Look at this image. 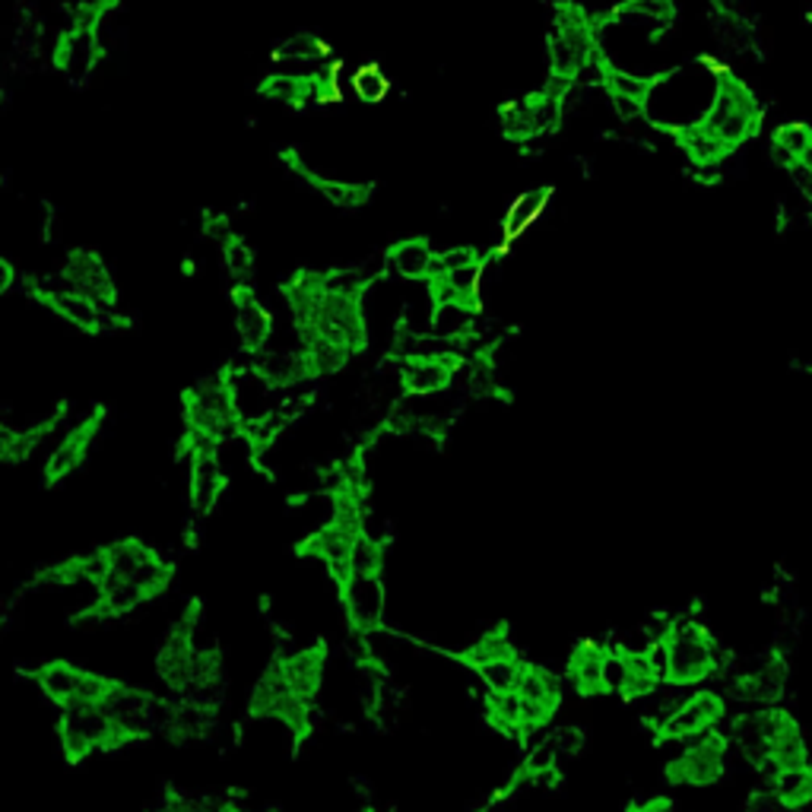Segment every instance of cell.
I'll return each mask as SVG.
<instances>
[{
	"mask_svg": "<svg viewBox=\"0 0 812 812\" xmlns=\"http://www.w3.org/2000/svg\"><path fill=\"white\" fill-rule=\"evenodd\" d=\"M549 206V188H530L524 194H518L515 201L508 203L505 219H502V239L511 242L518 236H524L530 226L546 213Z\"/></svg>",
	"mask_w": 812,
	"mask_h": 812,
	"instance_id": "603a6c76",
	"label": "cell"
},
{
	"mask_svg": "<svg viewBox=\"0 0 812 812\" xmlns=\"http://www.w3.org/2000/svg\"><path fill=\"white\" fill-rule=\"evenodd\" d=\"M772 790L790 807H807L812 800V769L810 765L777 769L772 777Z\"/></svg>",
	"mask_w": 812,
	"mask_h": 812,
	"instance_id": "1f68e13d",
	"label": "cell"
},
{
	"mask_svg": "<svg viewBox=\"0 0 812 812\" xmlns=\"http://www.w3.org/2000/svg\"><path fill=\"white\" fill-rule=\"evenodd\" d=\"M784 689H787V663L781 657L759 660L752 670L739 673L736 683H733V692L739 695V701H749V705H759V708L777 705L784 698Z\"/></svg>",
	"mask_w": 812,
	"mask_h": 812,
	"instance_id": "8fae6325",
	"label": "cell"
},
{
	"mask_svg": "<svg viewBox=\"0 0 812 812\" xmlns=\"http://www.w3.org/2000/svg\"><path fill=\"white\" fill-rule=\"evenodd\" d=\"M223 264H226L229 277L248 280L254 274V251L242 239H232L229 244H223Z\"/></svg>",
	"mask_w": 812,
	"mask_h": 812,
	"instance_id": "7bdbcfd3",
	"label": "cell"
},
{
	"mask_svg": "<svg viewBox=\"0 0 812 812\" xmlns=\"http://www.w3.org/2000/svg\"><path fill=\"white\" fill-rule=\"evenodd\" d=\"M705 127L711 134H718L727 147H739L756 134L759 124V102L756 96L746 89V83L736 80L731 74H721V86L714 96V105L705 118Z\"/></svg>",
	"mask_w": 812,
	"mask_h": 812,
	"instance_id": "277c9868",
	"label": "cell"
},
{
	"mask_svg": "<svg viewBox=\"0 0 812 812\" xmlns=\"http://www.w3.org/2000/svg\"><path fill=\"white\" fill-rule=\"evenodd\" d=\"M150 600V594L134 584L130 578H109L99 591V607H96V616H105V619H122V616H134L137 609L143 607Z\"/></svg>",
	"mask_w": 812,
	"mask_h": 812,
	"instance_id": "44dd1931",
	"label": "cell"
},
{
	"mask_svg": "<svg viewBox=\"0 0 812 812\" xmlns=\"http://www.w3.org/2000/svg\"><path fill=\"white\" fill-rule=\"evenodd\" d=\"M470 264H480L477 248H470V244H451V248H445V251H439V261H435V274H432V280H435V277H442V274H451V270L470 267Z\"/></svg>",
	"mask_w": 812,
	"mask_h": 812,
	"instance_id": "f6af8a7d",
	"label": "cell"
},
{
	"mask_svg": "<svg viewBox=\"0 0 812 812\" xmlns=\"http://www.w3.org/2000/svg\"><path fill=\"white\" fill-rule=\"evenodd\" d=\"M80 680L83 670H77L74 663L67 660H48L45 667H39L36 673V683H39V692L54 701V705H74L77 701V692H80Z\"/></svg>",
	"mask_w": 812,
	"mask_h": 812,
	"instance_id": "7402d4cb",
	"label": "cell"
},
{
	"mask_svg": "<svg viewBox=\"0 0 812 812\" xmlns=\"http://www.w3.org/2000/svg\"><path fill=\"white\" fill-rule=\"evenodd\" d=\"M96 426H99L96 419H83L74 429H67L64 439L51 447V454L45 460V477L51 483H58V480H64V477H71V473L80 470L89 447H92V439H96Z\"/></svg>",
	"mask_w": 812,
	"mask_h": 812,
	"instance_id": "ac0fdd59",
	"label": "cell"
},
{
	"mask_svg": "<svg viewBox=\"0 0 812 812\" xmlns=\"http://www.w3.org/2000/svg\"><path fill=\"white\" fill-rule=\"evenodd\" d=\"M280 670H283L286 683L289 689L295 692L299 698L305 701H315L321 689H325V650L321 648H295L292 654H283L280 660Z\"/></svg>",
	"mask_w": 812,
	"mask_h": 812,
	"instance_id": "e0dca14e",
	"label": "cell"
},
{
	"mask_svg": "<svg viewBox=\"0 0 812 812\" xmlns=\"http://www.w3.org/2000/svg\"><path fill=\"white\" fill-rule=\"evenodd\" d=\"M312 330L325 333L330 340H340L346 343L353 353L363 350L368 343V325H366V312H363V299H353V295H337V292H325V302H321V312H318V321Z\"/></svg>",
	"mask_w": 812,
	"mask_h": 812,
	"instance_id": "9c48e42d",
	"label": "cell"
},
{
	"mask_svg": "<svg viewBox=\"0 0 812 812\" xmlns=\"http://www.w3.org/2000/svg\"><path fill=\"white\" fill-rule=\"evenodd\" d=\"M477 330V308L473 305H464V302H447V305H435V315H432V325H429V333L445 340V343H467Z\"/></svg>",
	"mask_w": 812,
	"mask_h": 812,
	"instance_id": "d4e9b609",
	"label": "cell"
},
{
	"mask_svg": "<svg viewBox=\"0 0 812 812\" xmlns=\"http://www.w3.org/2000/svg\"><path fill=\"white\" fill-rule=\"evenodd\" d=\"M318 194L325 198L330 206H363L368 201V185H359V181H337V178H312Z\"/></svg>",
	"mask_w": 812,
	"mask_h": 812,
	"instance_id": "d590c367",
	"label": "cell"
},
{
	"mask_svg": "<svg viewBox=\"0 0 812 812\" xmlns=\"http://www.w3.org/2000/svg\"><path fill=\"white\" fill-rule=\"evenodd\" d=\"M632 812H673V803H670V800H663V797H657V800H645V803H638Z\"/></svg>",
	"mask_w": 812,
	"mask_h": 812,
	"instance_id": "c3c4849f",
	"label": "cell"
},
{
	"mask_svg": "<svg viewBox=\"0 0 812 812\" xmlns=\"http://www.w3.org/2000/svg\"><path fill=\"white\" fill-rule=\"evenodd\" d=\"M797 163H803V165H807V168H812V147H810V150H807V153H803V156H800V160H797Z\"/></svg>",
	"mask_w": 812,
	"mask_h": 812,
	"instance_id": "f907efd6",
	"label": "cell"
},
{
	"mask_svg": "<svg viewBox=\"0 0 812 812\" xmlns=\"http://www.w3.org/2000/svg\"><path fill=\"white\" fill-rule=\"evenodd\" d=\"M366 812H375V810H366Z\"/></svg>",
	"mask_w": 812,
	"mask_h": 812,
	"instance_id": "816d5d0a",
	"label": "cell"
},
{
	"mask_svg": "<svg viewBox=\"0 0 812 812\" xmlns=\"http://www.w3.org/2000/svg\"><path fill=\"white\" fill-rule=\"evenodd\" d=\"M721 718H724V698L718 692H695L673 714H667L657 724V731H660V739L689 743L701 733L714 731Z\"/></svg>",
	"mask_w": 812,
	"mask_h": 812,
	"instance_id": "ba28073f",
	"label": "cell"
},
{
	"mask_svg": "<svg viewBox=\"0 0 812 812\" xmlns=\"http://www.w3.org/2000/svg\"><path fill=\"white\" fill-rule=\"evenodd\" d=\"M714 3H718L721 10H727V13H736V3H739V0H714Z\"/></svg>",
	"mask_w": 812,
	"mask_h": 812,
	"instance_id": "681fc988",
	"label": "cell"
},
{
	"mask_svg": "<svg viewBox=\"0 0 812 812\" xmlns=\"http://www.w3.org/2000/svg\"><path fill=\"white\" fill-rule=\"evenodd\" d=\"M480 683L486 686L489 695H505V692H518L521 676H524V663L518 657H498L477 667Z\"/></svg>",
	"mask_w": 812,
	"mask_h": 812,
	"instance_id": "f546056e",
	"label": "cell"
},
{
	"mask_svg": "<svg viewBox=\"0 0 812 812\" xmlns=\"http://www.w3.org/2000/svg\"><path fill=\"white\" fill-rule=\"evenodd\" d=\"M790 185H794V191H797L803 201L812 203V168H807L803 163L790 165Z\"/></svg>",
	"mask_w": 812,
	"mask_h": 812,
	"instance_id": "7dc6e473",
	"label": "cell"
},
{
	"mask_svg": "<svg viewBox=\"0 0 812 812\" xmlns=\"http://www.w3.org/2000/svg\"><path fill=\"white\" fill-rule=\"evenodd\" d=\"M439 251L426 239H404L388 251V270L406 283H429L435 274Z\"/></svg>",
	"mask_w": 812,
	"mask_h": 812,
	"instance_id": "d6986e66",
	"label": "cell"
},
{
	"mask_svg": "<svg viewBox=\"0 0 812 812\" xmlns=\"http://www.w3.org/2000/svg\"><path fill=\"white\" fill-rule=\"evenodd\" d=\"M457 375L454 356H416L401 359V381L406 397H439L451 391Z\"/></svg>",
	"mask_w": 812,
	"mask_h": 812,
	"instance_id": "30bf717a",
	"label": "cell"
},
{
	"mask_svg": "<svg viewBox=\"0 0 812 812\" xmlns=\"http://www.w3.org/2000/svg\"><path fill=\"white\" fill-rule=\"evenodd\" d=\"M150 556H153V549L143 546V543H137V540H122V543L109 546V562H112V574L115 578H130Z\"/></svg>",
	"mask_w": 812,
	"mask_h": 812,
	"instance_id": "74e56055",
	"label": "cell"
},
{
	"mask_svg": "<svg viewBox=\"0 0 812 812\" xmlns=\"http://www.w3.org/2000/svg\"><path fill=\"white\" fill-rule=\"evenodd\" d=\"M305 337V353H308V366H312V375L315 378H330V375H340L343 368L350 366L353 359V350L340 340H330L318 330H308L302 333Z\"/></svg>",
	"mask_w": 812,
	"mask_h": 812,
	"instance_id": "cb8c5ba5",
	"label": "cell"
},
{
	"mask_svg": "<svg viewBox=\"0 0 812 812\" xmlns=\"http://www.w3.org/2000/svg\"><path fill=\"white\" fill-rule=\"evenodd\" d=\"M254 368L270 381L277 384L280 391H289L312 375V366H308V353H305V343L299 346H289V343H280V346H267L254 356Z\"/></svg>",
	"mask_w": 812,
	"mask_h": 812,
	"instance_id": "7c38bea8",
	"label": "cell"
},
{
	"mask_svg": "<svg viewBox=\"0 0 812 812\" xmlns=\"http://www.w3.org/2000/svg\"><path fill=\"white\" fill-rule=\"evenodd\" d=\"M340 607L353 632H381L388 616V584L381 574H350L340 584Z\"/></svg>",
	"mask_w": 812,
	"mask_h": 812,
	"instance_id": "8992f818",
	"label": "cell"
},
{
	"mask_svg": "<svg viewBox=\"0 0 812 812\" xmlns=\"http://www.w3.org/2000/svg\"><path fill=\"white\" fill-rule=\"evenodd\" d=\"M746 812H800V810H797V807H790L787 800H781L772 787H769V790L756 794V797L746 803Z\"/></svg>",
	"mask_w": 812,
	"mask_h": 812,
	"instance_id": "bcb514c9",
	"label": "cell"
},
{
	"mask_svg": "<svg viewBox=\"0 0 812 812\" xmlns=\"http://www.w3.org/2000/svg\"><path fill=\"white\" fill-rule=\"evenodd\" d=\"M667 657H670V670H667V683L676 686H695L708 676L718 673L721 667V654L711 638V629L705 622L695 619H676L667 629Z\"/></svg>",
	"mask_w": 812,
	"mask_h": 812,
	"instance_id": "6da1fadb",
	"label": "cell"
},
{
	"mask_svg": "<svg viewBox=\"0 0 812 812\" xmlns=\"http://www.w3.org/2000/svg\"><path fill=\"white\" fill-rule=\"evenodd\" d=\"M489 721L498 724L502 731L515 733L521 736V711H524V701L518 692H505V695H489Z\"/></svg>",
	"mask_w": 812,
	"mask_h": 812,
	"instance_id": "8d00e7d4",
	"label": "cell"
},
{
	"mask_svg": "<svg viewBox=\"0 0 812 812\" xmlns=\"http://www.w3.org/2000/svg\"><path fill=\"white\" fill-rule=\"evenodd\" d=\"M502 127L511 140H530V137H540L536 130V122H533V109L530 102H515L502 112Z\"/></svg>",
	"mask_w": 812,
	"mask_h": 812,
	"instance_id": "b9f144b4",
	"label": "cell"
},
{
	"mask_svg": "<svg viewBox=\"0 0 812 812\" xmlns=\"http://www.w3.org/2000/svg\"><path fill=\"white\" fill-rule=\"evenodd\" d=\"M350 566H353V574H381L384 571V543L359 533Z\"/></svg>",
	"mask_w": 812,
	"mask_h": 812,
	"instance_id": "60d3db41",
	"label": "cell"
},
{
	"mask_svg": "<svg viewBox=\"0 0 812 812\" xmlns=\"http://www.w3.org/2000/svg\"><path fill=\"white\" fill-rule=\"evenodd\" d=\"M327 54H330V48L312 33H295V36L280 41V48H277V61L292 64L299 71H312L315 64L327 61Z\"/></svg>",
	"mask_w": 812,
	"mask_h": 812,
	"instance_id": "83f0119b",
	"label": "cell"
},
{
	"mask_svg": "<svg viewBox=\"0 0 812 812\" xmlns=\"http://www.w3.org/2000/svg\"><path fill=\"white\" fill-rule=\"evenodd\" d=\"M498 657H518L515 648L508 645V638L502 635V632H489L483 638H477L470 648L464 650V663H470L473 670L480 667V663H489V660H498Z\"/></svg>",
	"mask_w": 812,
	"mask_h": 812,
	"instance_id": "ab89813d",
	"label": "cell"
},
{
	"mask_svg": "<svg viewBox=\"0 0 812 812\" xmlns=\"http://www.w3.org/2000/svg\"><path fill=\"white\" fill-rule=\"evenodd\" d=\"M607 86L609 96H622V99H635V102H648L650 89H654V80L648 77H638V74H629V71H616V67H607Z\"/></svg>",
	"mask_w": 812,
	"mask_h": 812,
	"instance_id": "f35d334b",
	"label": "cell"
},
{
	"mask_svg": "<svg viewBox=\"0 0 812 812\" xmlns=\"http://www.w3.org/2000/svg\"><path fill=\"white\" fill-rule=\"evenodd\" d=\"M667 772L676 784H689V787H708L721 781V774L727 772V739L714 731L695 736L670 762Z\"/></svg>",
	"mask_w": 812,
	"mask_h": 812,
	"instance_id": "5b68a950",
	"label": "cell"
},
{
	"mask_svg": "<svg viewBox=\"0 0 812 812\" xmlns=\"http://www.w3.org/2000/svg\"><path fill=\"white\" fill-rule=\"evenodd\" d=\"M607 654L609 650L594 648V645H584V648H578L569 657V676H571V683H574V689L581 692V695H597V692H607V683H604Z\"/></svg>",
	"mask_w": 812,
	"mask_h": 812,
	"instance_id": "4316f807",
	"label": "cell"
},
{
	"mask_svg": "<svg viewBox=\"0 0 812 812\" xmlns=\"http://www.w3.org/2000/svg\"><path fill=\"white\" fill-rule=\"evenodd\" d=\"M226 489V470L216 451H191V473H188V495L198 515H210Z\"/></svg>",
	"mask_w": 812,
	"mask_h": 812,
	"instance_id": "2e32d148",
	"label": "cell"
},
{
	"mask_svg": "<svg viewBox=\"0 0 812 812\" xmlns=\"http://www.w3.org/2000/svg\"><path fill=\"white\" fill-rule=\"evenodd\" d=\"M318 80L315 77H299V74H277V77H267L264 83V96L270 102H280V105H302L312 92H315Z\"/></svg>",
	"mask_w": 812,
	"mask_h": 812,
	"instance_id": "836d02e7",
	"label": "cell"
},
{
	"mask_svg": "<svg viewBox=\"0 0 812 812\" xmlns=\"http://www.w3.org/2000/svg\"><path fill=\"white\" fill-rule=\"evenodd\" d=\"M812 147V127L807 124H781L777 130H774V140H772V153H774V163L777 165H790L797 163L807 150Z\"/></svg>",
	"mask_w": 812,
	"mask_h": 812,
	"instance_id": "4dcf8cb0",
	"label": "cell"
},
{
	"mask_svg": "<svg viewBox=\"0 0 812 812\" xmlns=\"http://www.w3.org/2000/svg\"><path fill=\"white\" fill-rule=\"evenodd\" d=\"M680 147L686 150L692 163L698 165H714L724 160V153L731 150L718 134H711L705 124H695V127H686L680 130Z\"/></svg>",
	"mask_w": 812,
	"mask_h": 812,
	"instance_id": "f1b7e54d",
	"label": "cell"
},
{
	"mask_svg": "<svg viewBox=\"0 0 812 812\" xmlns=\"http://www.w3.org/2000/svg\"><path fill=\"white\" fill-rule=\"evenodd\" d=\"M58 739L71 759H83L99 749H115L118 743H124L118 724L102 705H80V701L61 708Z\"/></svg>",
	"mask_w": 812,
	"mask_h": 812,
	"instance_id": "7a4b0ae2",
	"label": "cell"
},
{
	"mask_svg": "<svg viewBox=\"0 0 812 812\" xmlns=\"http://www.w3.org/2000/svg\"><path fill=\"white\" fill-rule=\"evenodd\" d=\"M229 388H232V401H236V413H239L242 429H251V426L283 413L280 388L270 384L254 366L229 371Z\"/></svg>",
	"mask_w": 812,
	"mask_h": 812,
	"instance_id": "52a82bcc",
	"label": "cell"
},
{
	"mask_svg": "<svg viewBox=\"0 0 812 812\" xmlns=\"http://www.w3.org/2000/svg\"><path fill=\"white\" fill-rule=\"evenodd\" d=\"M185 409H188V432H201L213 442H223L242 429L236 401H232V388H229V375L201 381L188 394Z\"/></svg>",
	"mask_w": 812,
	"mask_h": 812,
	"instance_id": "3957f363",
	"label": "cell"
},
{
	"mask_svg": "<svg viewBox=\"0 0 812 812\" xmlns=\"http://www.w3.org/2000/svg\"><path fill=\"white\" fill-rule=\"evenodd\" d=\"M359 533L356 530L340 528V524H327L325 530H318L315 536H308V553L325 566V571L330 574V581L343 584L350 574H353V546H356Z\"/></svg>",
	"mask_w": 812,
	"mask_h": 812,
	"instance_id": "5bb4252c",
	"label": "cell"
},
{
	"mask_svg": "<svg viewBox=\"0 0 812 812\" xmlns=\"http://www.w3.org/2000/svg\"><path fill=\"white\" fill-rule=\"evenodd\" d=\"M518 695L524 701H536V705H546V708H559V695H562V686L553 673L533 667V663H524V676H521V686H518Z\"/></svg>",
	"mask_w": 812,
	"mask_h": 812,
	"instance_id": "d6a6232c",
	"label": "cell"
},
{
	"mask_svg": "<svg viewBox=\"0 0 812 812\" xmlns=\"http://www.w3.org/2000/svg\"><path fill=\"white\" fill-rule=\"evenodd\" d=\"M99 54H102V45L92 29H71L67 39L58 45V64L71 77H86L96 67Z\"/></svg>",
	"mask_w": 812,
	"mask_h": 812,
	"instance_id": "484cf974",
	"label": "cell"
},
{
	"mask_svg": "<svg viewBox=\"0 0 812 812\" xmlns=\"http://www.w3.org/2000/svg\"><path fill=\"white\" fill-rule=\"evenodd\" d=\"M350 89H353V96H356L359 102H366V105H378V102H384V99H388V92H391V80H388V74H384L381 67H375V64H363V67H356V71L350 74Z\"/></svg>",
	"mask_w": 812,
	"mask_h": 812,
	"instance_id": "e575fe53",
	"label": "cell"
},
{
	"mask_svg": "<svg viewBox=\"0 0 812 812\" xmlns=\"http://www.w3.org/2000/svg\"><path fill=\"white\" fill-rule=\"evenodd\" d=\"M622 10H629L632 16H642L648 23L667 26L673 20V13H676V0H625Z\"/></svg>",
	"mask_w": 812,
	"mask_h": 812,
	"instance_id": "ee69618b",
	"label": "cell"
},
{
	"mask_svg": "<svg viewBox=\"0 0 812 812\" xmlns=\"http://www.w3.org/2000/svg\"><path fill=\"white\" fill-rule=\"evenodd\" d=\"M61 277H64L67 289H77V292L96 299L105 308L115 302V280H112V274H109V267L102 264L99 254H89V251L71 254V261L61 270Z\"/></svg>",
	"mask_w": 812,
	"mask_h": 812,
	"instance_id": "9a60e30c",
	"label": "cell"
},
{
	"mask_svg": "<svg viewBox=\"0 0 812 812\" xmlns=\"http://www.w3.org/2000/svg\"><path fill=\"white\" fill-rule=\"evenodd\" d=\"M236 333L248 353H261L274 340V315L270 308L254 295V289H236Z\"/></svg>",
	"mask_w": 812,
	"mask_h": 812,
	"instance_id": "4fadbf2b",
	"label": "cell"
},
{
	"mask_svg": "<svg viewBox=\"0 0 812 812\" xmlns=\"http://www.w3.org/2000/svg\"><path fill=\"white\" fill-rule=\"evenodd\" d=\"M45 302H48V308L58 315V318H64L71 327H77V330H86V333H96V330H102L105 327V305H99L96 299H89V295H83L77 289H54V292H48L45 295Z\"/></svg>",
	"mask_w": 812,
	"mask_h": 812,
	"instance_id": "ffe728a7",
	"label": "cell"
}]
</instances>
